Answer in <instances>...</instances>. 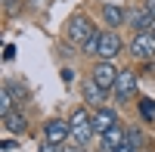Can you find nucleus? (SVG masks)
<instances>
[{
	"label": "nucleus",
	"instance_id": "20e7f679",
	"mask_svg": "<svg viewBox=\"0 0 155 152\" xmlns=\"http://www.w3.org/2000/svg\"><path fill=\"white\" fill-rule=\"evenodd\" d=\"M115 96H118V103H130V99L137 96V74L121 68L118 74V84H115Z\"/></svg>",
	"mask_w": 155,
	"mask_h": 152
},
{
	"label": "nucleus",
	"instance_id": "423d86ee",
	"mask_svg": "<svg viewBox=\"0 0 155 152\" xmlns=\"http://www.w3.org/2000/svg\"><path fill=\"white\" fill-rule=\"evenodd\" d=\"M112 127H118V112L109 109V106L96 109V112H93V131H96L99 137H106Z\"/></svg>",
	"mask_w": 155,
	"mask_h": 152
},
{
	"label": "nucleus",
	"instance_id": "dca6fc26",
	"mask_svg": "<svg viewBox=\"0 0 155 152\" xmlns=\"http://www.w3.org/2000/svg\"><path fill=\"white\" fill-rule=\"evenodd\" d=\"M127 143H130V146H137V149H143V146H146L143 131H140V127H127Z\"/></svg>",
	"mask_w": 155,
	"mask_h": 152
},
{
	"label": "nucleus",
	"instance_id": "b1692460",
	"mask_svg": "<svg viewBox=\"0 0 155 152\" xmlns=\"http://www.w3.org/2000/svg\"><path fill=\"white\" fill-rule=\"evenodd\" d=\"M31 6H41V0H31Z\"/></svg>",
	"mask_w": 155,
	"mask_h": 152
},
{
	"label": "nucleus",
	"instance_id": "2eb2a0df",
	"mask_svg": "<svg viewBox=\"0 0 155 152\" xmlns=\"http://www.w3.org/2000/svg\"><path fill=\"white\" fill-rule=\"evenodd\" d=\"M12 103H16V99H12L9 87L3 84V90H0V118H3V115H9V112H12Z\"/></svg>",
	"mask_w": 155,
	"mask_h": 152
},
{
	"label": "nucleus",
	"instance_id": "393cba45",
	"mask_svg": "<svg viewBox=\"0 0 155 152\" xmlns=\"http://www.w3.org/2000/svg\"><path fill=\"white\" fill-rule=\"evenodd\" d=\"M3 3H6V9H9V3H12V0H3Z\"/></svg>",
	"mask_w": 155,
	"mask_h": 152
},
{
	"label": "nucleus",
	"instance_id": "5701e85b",
	"mask_svg": "<svg viewBox=\"0 0 155 152\" xmlns=\"http://www.w3.org/2000/svg\"><path fill=\"white\" fill-rule=\"evenodd\" d=\"M149 34H155V16H152V25H149Z\"/></svg>",
	"mask_w": 155,
	"mask_h": 152
},
{
	"label": "nucleus",
	"instance_id": "aec40b11",
	"mask_svg": "<svg viewBox=\"0 0 155 152\" xmlns=\"http://www.w3.org/2000/svg\"><path fill=\"white\" fill-rule=\"evenodd\" d=\"M115 152H140V149H137V146H130V143H124V146H118Z\"/></svg>",
	"mask_w": 155,
	"mask_h": 152
},
{
	"label": "nucleus",
	"instance_id": "412c9836",
	"mask_svg": "<svg viewBox=\"0 0 155 152\" xmlns=\"http://www.w3.org/2000/svg\"><path fill=\"white\" fill-rule=\"evenodd\" d=\"M62 152H84V146H78V143H71V146H65Z\"/></svg>",
	"mask_w": 155,
	"mask_h": 152
},
{
	"label": "nucleus",
	"instance_id": "ddd939ff",
	"mask_svg": "<svg viewBox=\"0 0 155 152\" xmlns=\"http://www.w3.org/2000/svg\"><path fill=\"white\" fill-rule=\"evenodd\" d=\"M99 41H102V31L96 28L93 34H90V37H87V44L81 47V53H84V56H96V53H99Z\"/></svg>",
	"mask_w": 155,
	"mask_h": 152
},
{
	"label": "nucleus",
	"instance_id": "f03ea898",
	"mask_svg": "<svg viewBox=\"0 0 155 152\" xmlns=\"http://www.w3.org/2000/svg\"><path fill=\"white\" fill-rule=\"evenodd\" d=\"M130 56L140 62H155V34L149 31H137L130 41Z\"/></svg>",
	"mask_w": 155,
	"mask_h": 152
},
{
	"label": "nucleus",
	"instance_id": "4be33fe9",
	"mask_svg": "<svg viewBox=\"0 0 155 152\" xmlns=\"http://www.w3.org/2000/svg\"><path fill=\"white\" fill-rule=\"evenodd\" d=\"M146 9H149L152 16H155V0H149V3H146Z\"/></svg>",
	"mask_w": 155,
	"mask_h": 152
},
{
	"label": "nucleus",
	"instance_id": "0eeeda50",
	"mask_svg": "<svg viewBox=\"0 0 155 152\" xmlns=\"http://www.w3.org/2000/svg\"><path fill=\"white\" fill-rule=\"evenodd\" d=\"M121 53V37H118V31H102V41H99V59L102 62H112L115 56Z\"/></svg>",
	"mask_w": 155,
	"mask_h": 152
},
{
	"label": "nucleus",
	"instance_id": "4468645a",
	"mask_svg": "<svg viewBox=\"0 0 155 152\" xmlns=\"http://www.w3.org/2000/svg\"><path fill=\"white\" fill-rule=\"evenodd\" d=\"M137 112H140V118H146V121H152L155 118V99H149V96H143L137 103Z\"/></svg>",
	"mask_w": 155,
	"mask_h": 152
},
{
	"label": "nucleus",
	"instance_id": "9b49d317",
	"mask_svg": "<svg viewBox=\"0 0 155 152\" xmlns=\"http://www.w3.org/2000/svg\"><path fill=\"white\" fill-rule=\"evenodd\" d=\"M3 127L9 134H25V127H28V118L22 115V112H9V115H3Z\"/></svg>",
	"mask_w": 155,
	"mask_h": 152
},
{
	"label": "nucleus",
	"instance_id": "a211bd4d",
	"mask_svg": "<svg viewBox=\"0 0 155 152\" xmlns=\"http://www.w3.org/2000/svg\"><path fill=\"white\" fill-rule=\"evenodd\" d=\"M41 152H62V146H56V143L44 140V143H41Z\"/></svg>",
	"mask_w": 155,
	"mask_h": 152
},
{
	"label": "nucleus",
	"instance_id": "f257e3e1",
	"mask_svg": "<svg viewBox=\"0 0 155 152\" xmlns=\"http://www.w3.org/2000/svg\"><path fill=\"white\" fill-rule=\"evenodd\" d=\"M96 31V25L90 22V16L87 12H74V16L68 19V25H65V37L74 44V47H84L87 44V37Z\"/></svg>",
	"mask_w": 155,
	"mask_h": 152
},
{
	"label": "nucleus",
	"instance_id": "f8f14e48",
	"mask_svg": "<svg viewBox=\"0 0 155 152\" xmlns=\"http://www.w3.org/2000/svg\"><path fill=\"white\" fill-rule=\"evenodd\" d=\"M68 124H71V127H90V124H93V115H90V112H87L84 106H78V109L71 112Z\"/></svg>",
	"mask_w": 155,
	"mask_h": 152
},
{
	"label": "nucleus",
	"instance_id": "9d476101",
	"mask_svg": "<svg viewBox=\"0 0 155 152\" xmlns=\"http://www.w3.org/2000/svg\"><path fill=\"white\" fill-rule=\"evenodd\" d=\"M124 143H127V127H124V124L112 127L106 137H102V149H106V152H115V149H118V146H124Z\"/></svg>",
	"mask_w": 155,
	"mask_h": 152
},
{
	"label": "nucleus",
	"instance_id": "1a4fd4ad",
	"mask_svg": "<svg viewBox=\"0 0 155 152\" xmlns=\"http://www.w3.org/2000/svg\"><path fill=\"white\" fill-rule=\"evenodd\" d=\"M102 22H106L109 28H121L127 22V9L121 3H102Z\"/></svg>",
	"mask_w": 155,
	"mask_h": 152
},
{
	"label": "nucleus",
	"instance_id": "7ed1b4c3",
	"mask_svg": "<svg viewBox=\"0 0 155 152\" xmlns=\"http://www.w3.org/2000/svg\"><path fill=\"white\" fill-rule=\"evenodd\" d=\"M44 140L62 146L65 140H71V124H68V121H62V118H50V121L44 124Z\"/></svg>",
	"mask_w": 155,
	"mask_h": 152
},
{
	"label": "nucleus",
	"instance_id": "39448f33",
	"mask_svg": "<svg viewBox=\"0 0 155 152\" xmlns=\"http://www.w3.org/2000/svg\"><path fill=\"white\" fill-rule=\"evenodd\" d=\"M118 68H115L112 65V62H99V65L93 68V74H90V78H93L99 87H102V90H115V84H118Z\"/></svg>",
	"mask_w": 155,
	"mask_h": 152
},
{
	"label": "nucleus",
	"instance_id": "f3484780",
	"mask_svg": "<svg viewBox=\"0 0 155 152\" xmlns=\"http://www.w3.org/2000/svg\"><path fill=\"white\" fill-rule=\"evenodd\" d=\"M6 87H9V93H12V99H16V103H25V99H28V90H25L22 84H16V81H6Z\"/></svg>",
	"mask_w": 155,
	"mask_h": 152
},
{
	"label": "nucleus",
	"instance_id": "6e6552de",
	"mask_svg": "<svg viewBox=\"0 0 155 152\" xmlns=\"http://www.w3.org/2000/svg\"><path fill=\"white\" fill-rule=\"evenodd\" d=\"M81 93H84V103L90 106V109H102V103H106V90H102V87L90 78V81H84V87H81Z\"/></svg>",
	"mask_w": 155,
	"mask_h": 152
},
{
	"label": "nucleus",
	"instance_id": "6ab92c4d",
	"mask_svg": "<svg viewBox=\"0 0 155 152\" xmlns=\"http://www.w3.org/2000/svg\"><path fill=\"white\" fill-rule=\"evenodd\" d=\"M3 59H6V62H12V59H16V47H12V44L3 50Z\"/></svg>",
	"mask_w": 155,
	"mask_h": 152
}]
</instances>
